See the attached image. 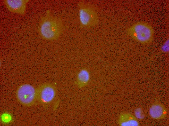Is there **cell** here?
I'll use <instances>...</instances> for the list:
<instances>
[{"instance_id":"277c9868","label":"cell","mask_w":169,"mask_h":126,"mask_svg":"<svg viewBox=\"0 0 169 126\" xmlns=\"http://www.w3.org/2000/svg\"><path fill=\"white\" fill-rule=\"evenodd\" d=\"M37 102L45 107H47L55 102L59 104L57 100V88L53 85L44 83L39 85L36 88Z\"/></svg>"},{"instance_id":"6da1fadb","label":"cell","mask_w":169,"mask_h":126,"mask_svg":"<svg viewBox=\"0 0 169 126\" xmlns=\"http://www.w3.org/2000/svg\"><path fill=\"white\" fill-rule=\"evenodd\" d=\"M50 13V11H47L46 15L41 18L38 31L43 39L54 40L63 33L64 26L60 18L52 15Z\"/></svg>"},{"instance_id":"5b68a950","label":"cell","mask_w":169,"mask_h":126,"mask_svg":"<svg viewBox=\"0 0 169 126\" xmlns=\"http://www.w3.org/2000/svg\"><path fill=\"white\" fill-rule=\"evenodd\" d=\"M16 94L18 101L25 106H32L37 102L36 88L29 84L20 85L17 88Z\"/></svg>"},{"instance_id":"3957f363","label":"cell","mask_w":169,"mask_h":126,"mask_svg":"<svg viewBox=\"0 0 169 126\" xmlns=\"http://www.w3.org/2000/svg\"><path fill=\"white\" fill-rule=\"evenodd\" d=\"M127 32L133 39L143 44H150L153 39V29L150 24L145 22L134 24L127 29Z\"/></svg>"},{"instance_id":"30bf717a","label":"cell","mask_w":169,"mask_h":126,"mask_svg":"<svg viewBox=\"0 0 169 126\" xmlns=\"http://www.w3.org/2000/svg\"><path fill=\"white\" fill-rule=\"evenodd\" d=\"M135 117L137 118L142 119L144 118V115L142 109L141 108H138L134 111Z\"/></svg>"},{"instance_id":"ba28073f","label":"cell","mask_w":169,"mask_h":126,"mask_svg":"<svg viewBox=\"0 0 169 126\" xmlns=\"http://www.w3.org/2000/svg\"><path fill=\"white\" fill-rule=\"evenodd\" d=\"M118 125L121 126H138L139 122L137 118L130 113L124 112L119 116L118 120Z\"/></svg>"},{"instance_id":"52a82bcc","label":"cell","mask_w":169,"mask_h":126,"mask_svg":"<svg viewBox=\"0 0 169 126\" xmlns=\"http://www.w3.org/2000/svg\"><path fill=\"white\" fill-rule=\"evenodd\" d=\"M167 110L162 103L156 102L153 103L149 110V114L152 118L156 119H161L166 117Z\"/></svg>"},{"instance_id":"8992f818","label":"cell","mask_w":169,"mask_h":126,"mask_svg":"<svg viewBox=\"0 0 169 126\" xmlns=\"http://www.w3.org/2000/svg\"><path fill=\"white\" fill-rule=\"evenodd\" d=\"M29 0H4V4L10 12L23 15Z\"/></svg>"},{"instance_id":"9c48e42d","label":"cell","mask_w":169,"mask_h":126,"mask_svg":"<svg viewBox=\"0 0 169 126\" xmlns=\"http://www.w3.org/2000/svg\"><path fill=\"white\" fill-rule=\"evenodd\" d=\"M90 74L86 68L81 69L78 73L76 77L75 84L79 88H82L88 84L90 79Z\"/></svg>"},{"instance_id":"7a4b0ae2","label":"cell","mask_w":169,"mask_h":126,"mask_svg":"<svg viewBox=\"0 0 169 126\" xmlns=\"http://www.w3.org/2000/svg\"><path fill=\"white\" fill-rule=\"evenodd\" d=\"M80 26L89 28L96 25L99 20V9L95 5L83 0L78 4Z\"/></svg>"},{"instance_id":"8fae6325","label":"cell","mask_w":169,"mask_h":126,"mask_svg":"<svg viewBox=\"0 0 169 126\" xmlns=\"http://www.w3.org/2000/svg\"><path fill=\"white\" fill-rule=\"evenodd\" d=\"M1 119L2 121L4 122H8L11 120V117L9 114L5 113L2 116Z\"/></svg>"}]
</instances>
